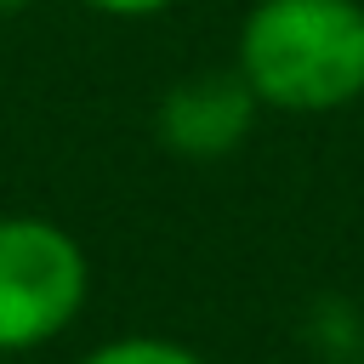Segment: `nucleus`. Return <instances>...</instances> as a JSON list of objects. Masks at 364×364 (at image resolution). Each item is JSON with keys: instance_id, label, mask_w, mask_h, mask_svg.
<instances>
[{"instance_id": "1", "label": "nucleus", "mask_w": 364, "mask_h": 364, "mask_svg": "<svg viewBox=\"0 0 364 364\" xmlns=\"http://www.w3.org/2000/svg\"><path fill=\"white\" fill-rule=\"evenodd\" d=\"M233 68L262 108L330 114L364 97L358 0H256L239 23Z\"/></svg>"}, {"instance_id": "2", "label": "nucleus", "mask_w": 364, "mask_h": 364, "mask_svg": "<svg viewBox=\"0 0 364 364\" xmlns=\"http://www.w3.org/2000/svg\"><path fill=\"white\" fill-rule=\"evenodd\" d=\"M91 290L85 250L46 216H0V353L57 341Z\"/></svg>"}, {"instance_id": "3", "label": "nucleus", "mask_w": 364, "mask_h": 364, "mask_svg": "<svg viewBox=\"0 0 364 364\" xmlns=\"http://www.w3.org/2000/svg\"><path fill=\"white\" fill-rule=\"evenodd\" d=\"M256 91L245 85L239 68H199L188 80H176L165 97H159V142L176 154V159H228L250 125H256Z\"/></svg>"}, {"instance_id": "4", "label": "nucleus", "mask_w": 364, "mask_h": 364, "mask_svg": "<svg viewBox=\"0 0 364 364\" xmlns=\"http://www.w3.org/2000/svg\"><path fill=\"white\" fill-rule=\"evenodd\" d=\"M80 364H205V358L188 353L182 341H165V336H119V341L85 353Z\"/></svg>"}, {"instance_id": "5", "label": "nucleus", "mask_w": 364, "mask_h": 364, "mask_svg": "<svg viewBox=\"0 0 364 364\" xmlns=\"http://www.w3.org/2000/svg\"><path fill=\"white\" fill-rule=\"evenodd\" d=\"M91 11H102V17H154V11H165L171 0H85Z\"/></svg>"}, {"instance_id": "6", "label": "nucleus", "mask_w": 364, "mask_h": 364, "mask_svg": "<svg viewBox=\"0 0 364 364\" xmlns=\"http://www.w3.org/2000/svg\"><path fill=\"white\" fill-rule=\"evenodd\" d=\"M23 6H34V0H0V11H23Z\"/></svg>"}]
</instances>
